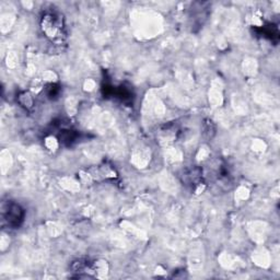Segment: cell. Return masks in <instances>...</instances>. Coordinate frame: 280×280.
Segmentation results:
<instances>
[{
  "label": "cell",
  "mask_w": 280,
  "mask_h": 280,
  "mask_svg": "<svg viewBox=\"0 0 280 280\" xmlns=\"http://www.w3.org/2000/svg\"><path fill=\"white\" fill-rule=\"evenodd\" d=\"M41 28L45 36L49 40L57 42L62 41L64 37V27L63 19L57 14L46 13L44 14L41 21Z\"/></svg>",
  "instance_id": "1"
},
{
  "label": "cell",
  "mask_w": 280,
  "mask_h": 280,
  "mask_svg": "<svg viewBox=\"0 0 280 280\" xmlns=\"http://www.w3.org/2000/svg\"><path fill=\"white\" fill-rule=\"evenodd\" d=\"M4 217H5V220L8 222L9 225L18 226L22 221V218H23V211H22L19 205L11 203L10 206H8L7 213L4 214Z\"/></svg>",
  "instance_id": "2"
},
{
  "label": "cell",
  "mask_w": 280,
  "mask_h": 280,
  "mask_svg": "<svg viewBox=\"0 0 280 280\" xmlns=\"http://www.w3.org/2000/svg\"><path fill=\"white\" fill-rule=\"evenodd\" d=\"M19 101H20V103H21L22 105H23V107H26L27 109L32 108V105H33V99H32V96H31V94L28 93V92H24L23 94H21Z\"/></svg>",
  "instance_id": "3"
}]
</instances>
